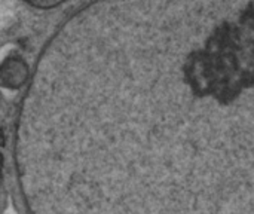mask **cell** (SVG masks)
Listing matches in <instances>:
<instances>
[{
  "label": "cell",
  "mask_w": 254,
  "mask_h": 214,
  "mask_svg": "<svg viewBox=\"0 0 254 214\" xmlns=\"http://www.w3.org/2000/svg\"><path fill=\"white\" fill-rule=\"evenodd\" d=\"M15 153L30 214H254V0H94L42 52Z\"/></svg>",
  "instance_id": "6da1fadb"
},
{
  "label": "cell",
  "mask_w": 254,
  "mask_h": 214,
  "mask_svg": "<svg viewBox=\"0 0 254 214\" xmlns=\"http://www.w3.org/2000/svg\"><path fill=\"white\" fill-rule=\"evenodd\" d=\"M28 79V66L19 57L6 58L0 64V82L12 89L21 88Z\"/></svg>",
  "instance_id": "7a4b0ae2"
},
{
  "label": "cell",
  "mask_w": 254,
  "mask_h": 214,
  "mask_svg": "<svg viewBox=\"0 0 254 214\" xmlns=\"http://www.w3.org/2000/svg\"><path fill=\"white\" fill-rule=\"evenodd\" d=\"M16 0H0V30L7 25L15 12Z\"/></svg>",
  "instance_id": "3957f363"
},
{
  "label": "cell",
  "mask_w": 254,
  "mask_h": 214,
  "mask_svg": "<svg viewBox=\"0 0 254 214\" xmlns=\"http://www.w3.org/2000/svg\"><path fill=\"white\" fill-rule=\"evenodd\" d=\"M25 1L37 9H52V7H57L58 4L64 3L65 0H25Z\"/></svg>",
  "instance_id": "277c9868"
}]
</instances>
